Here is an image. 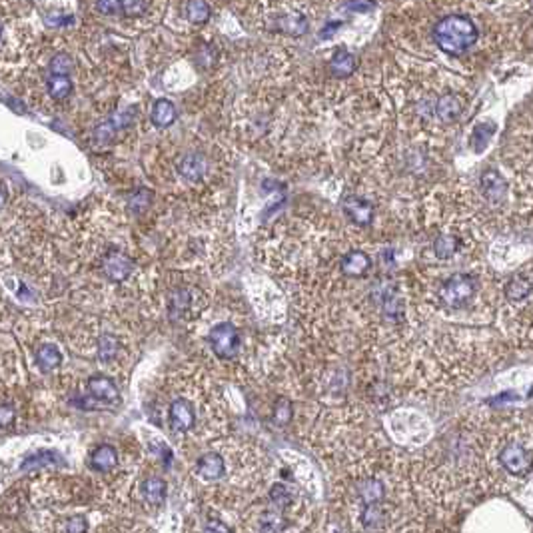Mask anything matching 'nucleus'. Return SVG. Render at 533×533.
<instances>
[{"label": "nucleus", "instance_id": "35", "mask_svg": "<svg viewBox=\"0 0 533 533\" xmlns=\"http://www.w3.org/2000/svg\"><path fill=\"white\" fill-rule=\"evenodd\" d=\"M70 68H72V60H70L66 54L54 56L52 62H50V72H52V74H66V76H68Z\"/></svg>", "mask_w": 533, "mask_h": 533}, {"label": "nucleus", "instance_id": "9", "mask_svg": "<svg viewBox=\"0 0 533 533\" xmlns=\"http://www.w3.org/2000/svg\"><path fill=\"white\" fill-rule=\"evenodd\" d=\"M224 471H226V466H224V457L220 453H204L196 462V473L206 482L220 480L224 475Z\"/></svg>", "mask_w": 533, "mask_h": 533}, {"label": "nucleus", "instance_id": "6", "mask_svg": "<svg viewBox=\"0 0 533 533\" xmlns=\"http://www.w3.org/2000/svg\"><path fill=\"white\" fill-rule=\"evenodd\" d=\"M168 416H170V423H172V428L176 432H190L194 428V405H192V402L184 400V398H178V400H174L170 404Z\"/></svg>", "mask_w": 533, "mask_h": 533}, {"label": "nucleus", "instance_id": "7", "mask_svg": "<svg viewBox=\"0 0 533 533\" xmlns=\"http://www.w3.org/2000/svg\"><path fill=\"white\" fill-rule=\"evenodd\" d=\"M132 268H134L132 260L124 256L122 252H110L102 260V270H104L106 278L112 282H124L132 274Z\"/></svg>", "mask_w": 533, "mask_h": 533}, {"label": "nucleus", "instance_id": "2", "mask_svg": "<svg viewBox=\"0 0 533 533\" xmlns=\"http://www.w3.org/2000/svg\"><path fill=\"white\" fill-rule=\"evenodd\" d=\"M477 290L475 278L469 274H455L448 278L441 286V300L450 307H462L468 304Z\"/></svg>", "mask_w": 533, "mask_h": 533}, {"label": "nucleus", "instance_id": "27", "mask_svg": "<svg viewBox=\"0 0 533 533\" xmlns=\"http://www.w3.org/2000/svg\"><path fill=\"white\" fill-rule=\"evenodd\" d=\"M186 15L192 22H206L208 17H210V6L206 0H190L188 6H186Z\"/></svg>", "mask_w": 533, "mask_h": 533}, {"label": "nucleus", "instance_id": "24", "mask_svg": "<svg viewBox=\"0 0 533 533\" xmlns=\"http://www.w3.org/2000/svg\"><path fill=\"white\" fill-rule=\"evenodd\" d=\"M120 352V341L114 338L112 334H102L98 338L96 344V354L102 362H110L112 357H116Z\"/></svg>", "mask_w": 533, "mask_h": 533}, {"label": "nucleus", "instance_id": "42", "mask_svg": "<svg viewBox=\"0 0 533 533\" xmlns=\"http://www.w3.org/2000/svg\"><path fill=\"white\" fill-rule=\"evenodd\" d=\"M339 26H341V22H330V24H325V26H323L320 36H322V38H330V36L334 34V31L339 28Z\"/></svg>", "mask_w": 533, "mask_h": 533}, {"label": "nucleus", "instance_id": "22", "mask_svg": "<svg viewBox=\"0 0 533 533\" xmlns=\"http://www.w3.org/2000/svg\"><path fill=\"white\" fill-rule=\"evenodd\" d=\"M278 31L282 33L291 34V36H302L304 33H307V18L302 17V15H284L278 20Z\"/></svg>", "mask_w": 533, "mask_h": 533}, {"label": "nucleus", "instance_id": "13", "mask_svg": "<svg viewBox=\"0 0 533 533\" xmlns=\"http://www.w3.org/2000/svg\"><path fill=\"white\" fill-rule=\"evenodd\" d=\"M90 466L96 471H110L118 466V453L110 443H100L90 455Z\"/></svg>", "mask_w": 533, "mask_h": 533}, {"label": "nucleus", "instance_id": "38", "mask_svg": "<svg viewBox=\"0 0 533 533\" xmlns=\"http://www.w3.org/2000/svg\"><path fill=\"white\" fill-rule=\"evenodd\" d=\"M96 6L104 15H120L122 12V0H96Z\"/></svg>", "mask_w": 533, "mask_h": 533}, {"label": "nucleus", "instance_id": "21", "mask_svg": "<svg viewBox=\"0 0 533 533\" xmlns=\"http://www.w3.org/2000/svg\"><path fill=\"white\" fill-rule=\"evenodd\" d=\"M357 496L364 500V505L380 503V501L384 500V485H382V482L373 480V477H368L357 487Z\"/></svg>", "mask_w": 533, "mask_h": 533}, {"label": "nucleus", "instance_id": "11", "mask_svg": "<svg viewBox=\"0 0 533 533\" xmlns=\"http://www.w3.org/2000/svg\"><path fill=\"white\" fill-rule=\"evenodd\" d=\"M56 466H65V459L58 455V452L44 450V452L26 455V457L22 459V464H20V469H22V471H33V469L56 468Z\"/></svg>", "mask_w": 533, "mask_h": 533}, {"label": "nucleus", "instance_id": "20", "mask_svg": "<svg viewBox=\"0 0 533 533\" xmlns=\"http://www.w3.org/2000/svg\"><path fill=\"white\" fill-rule=\"evenodd\" d=\"M493 132H496V124L493 122H480L473 132H471V136H469V144L473 148V152H484L487 142L491 140V136H493Z\"/></svg>", "mask_w": 533, "mask_h": 533}, {"label": "nucleus", "instance_id": "30", "mask_svg": "<svg viewBox=\"0 0 533 533\" xmlns=\"http://www.w3.org/2000/svg\"><path fill=\"white\" fill-rule=\"evenodd\" d=\"M382 521V509H380V503H370V505H364L362 509V523L368 527V530H373L378 527Z\"/></svg>", "mask_w": 533, "mask_h": 533}, {"label": "nucleus", "instance_id": "32", "mask_svg": "<svg viewBox=\"0 0 533 533\" xmlns=\"http://www.w3.org/2000/svg\"><path fill=\"white\" fill-rule=\"evenodd\" d=\"M270 500L274 501V505H278L280 509H284L286 505H290L291 493L290 489L286 485L276 484L272 489H270Z\"/></svg>", "mask_w": 533, "mask_h": 533}, {"label": "nucleus", "instance_id": "5", "mask_svg": "<svg viewBox=\"0 0 533 533\" xmlns=\"http://www.w3.org/2000/svg\"><path fill=\"white\" fill-rule=\"evenodd\" d=\"M341 208L346 212V216L357 226H370L372 224L373 204L370 200H366L362 196L350 194L341 200Z\"/></svg>", "mask_w": 533, "mask_h": 533}, {"label": "nucleus", "instance_id": "43", "mask_svg": "<svg viewBox=\"0 0 533 533\" xmlns=\"http://www.w3.org/2000/svg\"><path fill=\"white\" fill-rule=\"evenodd\" d=\"M4 202H6V194H4V192L0 190V208L4 206Z\"/></svg>", "mask_w": 533, "mask_h": 533}, {"label": "nucleus", "instance_id": "14", "mask_svg": "<svg viewBox=\"0 0 533 533\" xmlns=\"http://www.w3.org/2000/svg\"><path fill=\"white\" fill-rule=\"evenodd\" d=\"M355 56L350 52V50L346 49H338L334 52V56L330 58V68H332V72L338 76V78H348V76H352L355 70Z\"/></svg>", "mask_w": 533, "mask_h": 533}, {"label": "nucleus", "instance_id": "19", "mask_svg": "<svg viewBox=\"0 0 533 533\" xmlns=\"http://www.w3.org/2000/svg\"><path fill=\"white\" fill-rule=\"evenodd\" d=\"M142 493H144V498L148 503H152V505H158L162 501L166 500V493H168V485L166 482L158 477V475H152V477H148L142 485Z\"/></svg>", "mask_w": 533, "mask_h": 533}, {"label": "nucleus", "instance_id": "15", "mask_svg": "<svg viewBox=\"0 0 533 533\" xmlns=\"http://www.w3.org/2000/svg\"><path fill=\"white\" fill-rule=\"evenodd\" d=\"M178 170H180V174L186 178V180H200V178L206 174L208 164L204 160V156H200V154H188V156H184V158L180 160Z\"/></svg>", "mask_w": 533, "mask_h": 533}, {"label": "nucleus", "instance_id": "17", "mask_svg": "<svg viewBox=\"0 0 533 533\" xmlns=\"http://www.w3.org/2000/svg\"><path fill=\"white\" fill-rule=\"evenodd\" d=\"M533 291V282L525 276H516L505 284V298L511 302H521Z\"/></svg>", "mask_w": 533, "mask_h": 533}, {"label": "nucleus", "instance_id": "1", "mask_svg": "<svg viewBox=\"0 0 533 533\" xmlns=\"http://www.w3.org/2000/svg\"><path fill=\"white\" fill-rule=\"evenodd\" d=\"M477 26L473 20L462 15L441 18L434 26V40L439 49L448 54L459 56L477 42Z\"/></svg>", "mask_w": 533, "mask_h": 533}, {"label": "nucleus", "instance_id": "28", "mask_svg": "<svg viewBox=\"0 0 533 533\" xmlns=\"http://www.w3.org/2000/svg\"><path fill=\"white\" fill-rule=\"evenodd\" d=\"M126 122V116H118V118H114V120H106L104 124H100L96 128V140L98 142H102V144H108L110 140H112L114 132L118 126H122Z\"/></svg>", "mask_w": 533, "mask_h": 533}, {"label": "nucleus", "instance_id": "37", "mask_svg": "<svg viewBox=\"0 0 533 533\" xmlns=\"http://www.w3.org/2000/svg\"><path fill=\"white\" fill-rule=\"evenodd\" d=\"M88 532V519L84 516H72L66 523V533H86Z\"/></svg>", "mask_w": 533, "mask_h": 533}, {"label": "nucleus", "instance_id": "39", "mask_svg": "<svg viewBox=\"0 0 533 533\" xmlns=\"http://www.w3.org/2000/svg\"><path fill=\"white\" fill-rule=\"evenodd\" d=\"M373 0H348L346 8L352 12H372L373 10Z\"/></svg>", "mask_w": 533, "mask_h": 533}, {"label": "nucleus", "instance_id": "36", "mask_svg": "<svg viewBox=\"0 0 533 533\" xmlns=\"http://www.w3.org/2000/svg\"><path fill=\"white\" fill-rule=\"evenodd\" d=\"M144 10V0H122V12H124L126 17H140Z\"/></svg>", "mask_w": 533, "mask_h": 533}, {"label": "nucleus", "instance_id": "26", "mask_svg": "<svg viewBox=\"0 0 533 533\" xmlns=\"http://www.w3.org/2000/svg\"><path fill=\"white\" fill-rule=\"evenodd\" d=\"M49 90L56 100H62V98L70 96L72 82H70V78L66 74H52L49 78Z\"/></svg>", "mask_w": 533, "mask_h": 533}, {"label": "nucleus", "instance_id": "4", "mask_svg": "<svg viewBox=\"0 0 533 533\" xmlns=\"http://www.w3.org/2000/svg\"><path fill=\"white\" fill-rule=\"evenodd\" d=\"M501 466L507 469L511 475L523 477L533 469V455L530 450H525L521 443H507L501 450Z\"/></svg>", "mask_w": 533, "mask_h": 533}, {"label": "nucleus", "instance_id": "3", "mask_svg": "<svg viewBox=\"0 0 533 533\" xmlns=\"http://www.w3.org/2000/svg\"><path fill=\"white\" fill-rule=\"evenodd\" d=\"M208 341H210L212 352L222 359L236 357L240 350V334L236 325H232L230 322L216 323L208 334Z\"/></svg>", "mask_w": 533, "mask_h": 533}, {"label": "nucleus", "instance_id": "40", "mask_svg": "<svg viewBox=\"0 0 533 533\" xmlns=\"http://www.w3.org/2000/svg\"><path fill=\"white\" fill-rule=\"evenodd\" d=\"M204 533H232V530L220 519H210L204 527Z\"/></svg>", "mask_w": 533, "mask_h": 533}, {"label": "nucleus", "instance_id": "25", "mask_svg": "<svg viewBox=\"0 0 533 533\" xmlns=\"http://www.w3.org/2000/svg\"><path fill=\"white\" fill-rule=\"evenodd\" d=\"M457 248H459V240L452 234H443L434 242V252H436L437 258L441 260L452 258L453 254L457 252Z\"/></svg>", "mask_w": 533, "mask_h": 533}, {"label": "nucleus", "instance_id": "10", "mask_svg": "<svg viewBox=\"0 0 533 533\" xmlns=\"http://www.w3.org/2000/svg\"><path fill=\"white\" fill-rule=\"evenodd\" d=\"M370 266H372V260H370V256H368L366 252H362V250H352V252H348V254L341 258V264H339L341 274L350 276V278L364 276L370 270Z\"/></svg>", "mask_w": 533, "mask_h": 533}, {"label": "nucleus", "instance_id": "16", "mask_svg": "<svg viewBox=\"0 0 533 533\" xmlns=\"http://www.w3.org/2000/svg\"><path fill=\"white\" fill-rule=\"evenodd\" d=\"M505 180L496 170H485L482 174V190L489 200H501L505 194Z\"/></svg>", "mask_w": 533, "mask_h": 533}, {"label": "nucleus", "instance_id": "12", "mask_svg": "<svg viewBox=\"0 0 533 533\" xmlns=\"http://www.w3.org/2000/svg\"><path fill=\"white\" fill-rule=\"evenodd\" d=\"M34 362L42 372H52L62 364V352L54 344H42L34 352Z\"/></svg>", "mask_w": 533, "mask_h": 533}, {"label": "nucleus", "instance_id": "33", "mask_svg": "<svg viewBox=\"0 0 533 533\" xmlns=\"http://www.w3.org/2000/svg\"><path fill=\"white\" fill-rule=\"evenodd\" d=\"M152 202V192L150 190H138L128 198V206L132 212H142L148 208V204Z\"/></svg>", "mask_w": 533, "mask_h": 533}, {"label": "nucleus", "instance_id": "8", "mask_svg": "<svg viewBox=\"0 0 533 533\" xmlns=\"http://www.w3.org/2000/svg\"><path fill=\"white\" fill-rule=\"evenodd\" d=\"M88 389H90V396L94 400H100V402H106V404H118L120 402V391L116 388L110 378L106 375H92L88 378Z\"/></svg>", "mask_w": 533, "mask_h": 533}, {"label": "nucleus", "instance_id": "18", "mask_svg": "<svg viewBox=\"0 0 533 533\" xmlns=\"http://www.w3.org/2000/svg\"><path fill=\"white\" fill-rule=\"evenodd\" d=\"M174 120H176V108H174V104L170 102V100H158L156 104H154V108H152V122H154V126H158V128H168V126H172L174 124Z\"/></svg>", "mask_w": 533, "mask_h": 533}, {"label": "nucleus", "instance_id": "41", "mask_svg": "<svg viewBox=\"0 0 533 533\" xmlns=\"http://www.w3.org/2000/svg\"><path fill=\"white\" fill-rule=\"evenodd\" d=\"M15 416H17V412H15L12 405H0V425H10L12 420H15Z\"/></svg>", "mask_w": 533, "mask_h": 533}, {"label": "nucleus", "instance_id": "31", "mask_svg": "<svg viewBox=\"0 0 533 533\" xmlns=\"http://www.w3.org/2000/svg\"><path fill=\"white\" fill-rule=\"evenodd\" d=\"M190 306V294L186 290H176L172 296H170V314H172V318L174 316H180L184 310H188Z\"/></svg>", "mask_w": 533, "mask_h": 533}, {"label": "nucleus", "instance_id": "29", "mask_svg": "<svg viewBox=\"0 0 533 533\" xmlns=\"http://www.w3.org/2000/svg\"><path fill=\"white\" fill-rule=\"evenodd\" d=\"M260 527H262V532L266 533H280L286 527V519L278 511H266L260 519Z\"/></svg>", "mask_w": 533, "mask_h": 533}, {"label": "nucleus", "instance_id": "34", "mask_svg": "<svg viewBox=\"0 0 533 533\" xmlns=\"http://www.w3.org/2000/svg\"><path fill=\"white\" fill-rule=\"evenodd\" d=\"M291 420V405L286 398H280L274 407V421L278 425H286Z\"/></svg>", "mask_w": 533, "mask_h": 533}, {"label": "nucleus", "instance_id": "23", "mask_svg": "<svg viewBox=\"0 0 533 533\" xmlns=\"http://www.w3.org/2000/svg\"><path fill=\"white\" fill-rule=\"evenodd\" d=\"M462 112V104L455 96H441L436 104L437 118H441L443 122H452Z\"/></svg>", "mask_w": 533, "mask_h": 533}]
</instances>
